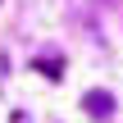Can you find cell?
<instances>
[{
    "mask_svg": "<svg viewBox=\"0 0 123 123\" xmlns=\"http://www.w3.org/2000/svg\"><path fill=\"white\" fill-rule=\"evenodd\" d=\"M82 110H87L91 119H110V114H114V96L96 87V91H87V96H82Z\"/></svg>",
    "mask_w": 123,
    "mask_h": 123,
    "instance_id": "1",
    "label": "cell"
},
{
    "mask_svg": "<svg viewBox=\"0 0 123 123\" xmlns=\"http://www.w3.org/2000/svg\"><path fill=\"white\" fill-rule=\"evenodd\" d=\"M37 73H46L50 82H59V78H64V59H59L55 50H46V55H37Z\"/></svg>",
    "mask_w": 123,
    "mask_h": 123,
    "instance_id": "2",
    "label": "cell"
},
{
    "mask_svg": "<svg viewBox=\"0 0 123 123\" xmlns=\"http://www.w3.org/2000/svg\"><path fill=\"white\" fill-rule=\"evenodd\" d=\"M9 123H27V114H23V110H14V114H9Z\"/></svg>",
    "mask_w": 123,
    "mask_h": 123,
    "instance_id": "3",
    "label": "cell"
}]
</instances>
